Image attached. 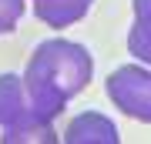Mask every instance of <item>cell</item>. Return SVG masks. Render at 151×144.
<instances>
[{
    "label": "cell",
    "mask_w": 151,
    "mask_h": 144,
    "mask_svg": "<svg viewBox=\"0 0 151 144\" xmlns=\"http://www.w3.org/2000/svg\"><path fill=\"white\" fill-rule=\"evenodd\" d=\"M104 91L121 114L151 124V70L148 67L124 64L118 70H111L104 80Z\"/></svg>",
    "instance_id": "2"
},
{
    "label": "cell",
    "mask_w": 151,
    "mask_h": 144,
    "mask_svg": "<svg viewBox=\"0 0 151 144\" xmlns=\"http://www.w3.org/2000/svg\"><path fill=\"white\" fill-rule=\"evenodd\" d=\"M128 50L141 64H151V0H134V20L128 30Z\"/></svg>",
    "instance_id": "6"
},
{
    "label": "cell",
    "mask_w": 151,
    "mask_h": 144,
    "mask_svg": "<svg viewBox=\"0 0 151 144\" xmlns=\"http://www.w3.org/2000/svg\"><path fill=\"white\" fill-rule=\"evenodd\" d=\"M91 4L94 0H30V10L40 24L64 30V27H74L77 20H84Z\"/></svg>",
    "instance_id": "5"
},
{
    "label": "cell",
    "mask_w": 151,
    "mask_h": 144,
    "mask_svg": "<svg viewBox=\"0 0 151 144\" xmlns=\"http://www.w3.org/2000/svg\"><path fill=\"white\" fill-rule=\"evenodd\" d=\"M91 77H94V57L84 44L64 37L40 40L24 67V84H27L34 114L40 121L60 117L64 107L91 84Z\"/></svg>",
    "instance_id": "1"
},
{
    "label": "cell",
    "mask_w": 151,
    "mask_h": 144,
    "mask_svg": "<svg viewBox=\"0 0 151 144\" xmlns=\"http://www.w3.org/2000/svg\"><path fill=\"white\" fill-rule=\"evenodd\" d=\"M20 17H24V0H0V34L17 30Z\"/></svg>",
    "instance_id": "8"
},
{
    "label": "cell",
    "mask_w": 151,
    "mask_h": 144,
    "mask_svg": "<svg viewBox=\"0 0 151 144\" xmlns=\"http://www.w3.org/2000/svg\"><path fill=\"white\" fill-rule=\"evenodd\" d=\"M40 121L30 107L27 84L20 74H0V128H14V124Z\"/></svg>",
    "instance_id": "4"
},
{
    "label": "cell",
    "mask_w": 151,
    "mask_h": 144,
    "mask_svg": "<svg viewBox=\"0 0 151 144\" xmlns=\"http://www.w3.org/2000/svg\"><path fill=\"white\" fill-rule=\"evenodd\" d=\"M60 144H121V134L118 124L101 111H81L77 117H70Z\"/></svg>",
    "instance_id": "3"
},
{
    "label": "cell",
    "mask_w": 151,
    "mask_h": 144,
    "mask_svg": "<svg viewBox=\"0 0 151 144\" xmlns=\"http://www.w3.org/2000/svg\"><path fill=\"white\" fill-rule=\"evenodd\" d=\"M0 144H60L54 121H27V124H14L4 128Z\"/></svg>",
    "instance_id": "7"
}]
</instances>
